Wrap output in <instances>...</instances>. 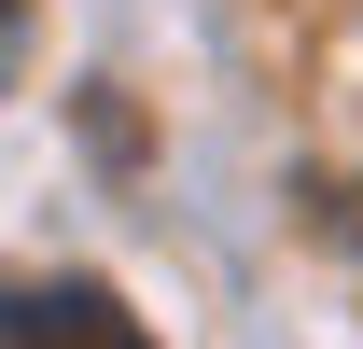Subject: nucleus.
<instances>
[{
  "label": "nucleus",
  "instance_id": "f257e3e1",
  "mask_svg": "<svg viewBox=\"0 0 363 349\" xmlns=\"http://www.w3.org/2000/svg\"><path fill=\"white\" fill-rule=\"evenodd\" d=\"M0 349H154L112 279H0Z\"/></svg>",
  "mask_w": 363,
  "mask_h": 349
},
{
  "label": "nucleus",
  "instance_id": "f03ea898",
  "mask_svg": "<svg viewBox=\"0 0 363 349\" xmlns=\"http://www.w3.org/2000/svg\"><path fill=\"white\" fill-rule=\"evenodd\" d=\"M14 28H28V14H14V0H0V70H14Z\"/></svg>",
  "mask_w": 363,
  "mask_h": 349
}]
</instances>
